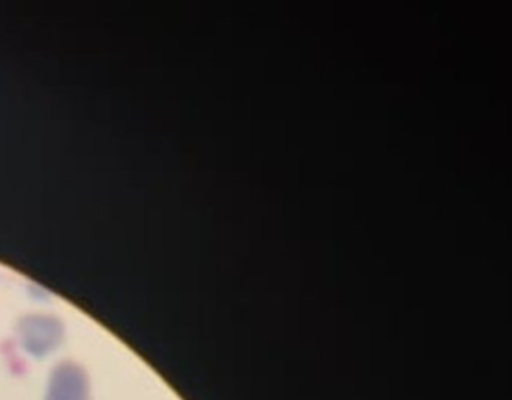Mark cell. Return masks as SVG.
<instances>
[{
    "label": "cell",
    "instance_id": "cell-1",
    "mask_svg": "<svg viewBox=\"0 0 512 400\" xmlns=\"http://www.w3.org/2000/svg\"><path fill=\"white\" fill-rule=\"evenodd\" d=\"M43 400H93L88 372L77 363H61L49 375Z\"/></svg>",
    "mask_w": 512,
    "mask_h": 400
}]
</instances>
